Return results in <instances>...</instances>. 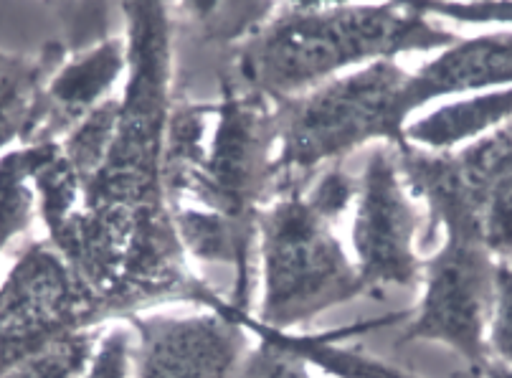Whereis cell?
<instances>
[{"label": "cell", "instance_id": "cell-11", "mask_svg": "<svg viewBox=\"0 0 512 378\" xmlns=\"http://www.w3.org/2000/svg\"><path fill=\"white\" fill-rule=\"evenodd\" d=\"M125 74V39H109L66 59L41 92L39 127L33 143H61L89 112L115 97V84Z\"/></svg>", "mask_w": 512, "mask_h": 378}, {"label": "cell", "instance_id": "cell-19", "mask_svg": "<svg viewBox=\"0 0 512 378\" xmlns=\"http://www.w3.org/2000/svg\"><path fill=\"white\" fill-rule=\"evenodd\" d=\"M305 203L320 216L322 221L333 224L338 219H343L350 209L355 206V198H358V176H353L345 163L327 165L307 183V188L302 191Z\"/></svg>", "mask_w": 512, "mask_h": 378}, {"label": "cell", "instance_id": "cell-5", "mask_svg": "<svg viewBox=\"0 0 512 378\" xmlns=\"http://www.w3.org/2000/svg\"><path fill=\"white\" fill-rule=\"evenodd\" d=\"M262 305L259 323L272 333L297 328L330 307L365 295L353 257L302 198L274 196L259 214Z\"/></svg>", "mask_w": 512, "mask_h": 378}, {"label": "cell", "instance_id": "cell-26", "mask_svg": "<svg viewBox=\"0 0 512 378\" xmlns=\"http://www.w3.org/2000/svg\"><path fill=\"white\" fill-rule=\"evenodd\" d=\"M507 264H510V267H512V259H510V262H507Z\"/></svg>", "mask_w": 512, "mask_h": 378}, {"label": "cell", "instance_id": "cell-20", "mask_svg": "<svg viewBox=\"0 0 512 378\" xmlns=\"http://www.w3.org/2000/svg\"><path fill=\"white\" fill-rule=\"evenodd\" d=\"M56 16L64 23V41L61 46L66 54H82V51L94 49V46L109 41V26H112V6L102 3H66V6H54Z\"/></svg>", "mask_w": 512, "mask_h": 378}, {"label": "cell", "instance_id": "cell-15", "mask_svg": "<svg viewBox=\"0 0 512 378\" xmlns=\"http://www.w3.org/2000/svg\"><path fill=\"white\" fill-rule=\"evenodd\" d=\"M66 61V49L49 44L36 59L0 54V150L8 143L28 145L39 125L41 92Z\"/></svg>", "mask_w": 512, "mask_h": 378}, {"label": "cell", "instance_id": "cell-14", "mask_svg": "<svg viewBox=\"0 0 512 378\" xmlns=\"http://www.w3.org/2000/svg\"><path fill=\"white\" fill-rule=\"evenodd\" d=\"M512 117V89H492L449 102L406 125V143L426 153H452L490 135Z\"/></svg>", "mask_w": 512, "mask_h": 378}, {"label": "cell", "instance_id": "cell-4", "mask_svg": "<svg viewBox=\"0 0 512 378\" xmlns=\"http://www.w3.org/2000/svg\"><path fill=\"white\" fill-rule=\"evenodd\" d=\"M398 170L416 201L426 203L421 252L439 234L482 244L497 262L512 259V117L490 135L452 150L396 148Z\"/></svg>", "mask_w": 512, "mask_h": 378}, {"label": "cell", "instance_id": "cell-8", "mask_svg": "<svg viewBox=\"0 0 512 378\" xmlns=\"http://www.w3.org/2000/svg\"><path fill=\"white\" fill-rule=\"evenodd\" d=\"M497 259L482 244L447 234L442 244L424 259L419 307L396 338L398 346L431 340L449 346L482 373L490 361L487 330L495 307Z\"/></svg>", "mask_w": 512, "mask_h": 378}, {"label": "cell", "instance_id": "cell-18", "mask_svg": "<svg viewBox=\"0 0 512 378\" xmlns=\"http://www.w3.org/2000/svg\"><path fill=\"white\" fill-rule=\"evenodd\" d=\"M99 335L94 330L69 335L66 340L23 361L3 378H82L94 356Z\"/></svg>", "mask_w": 512, "mask_h": 378}, {"label": "cell", "instance_id": "cell-21", "mask_svg": "<svg viewBox=\"0 0 512 378\" xmlns=\"http://www.w3.org/2000/svg\"><path fill=\"white\" fill-rule=\"evenodd\" d=\"M239 378H315L310 361L279 338H267L251 346Z\"/></svg>", "mask_w": 512, "mask_h": 378}, {"label": "cell", "instance_id": "cell-2", "mask_svg": "<svg viewBox=\"0 0 512 378\" xmlns=\"http://www.w3.org/2000/svg\"><path fill=\"white\" fill-rule=\"evenodd\" d=\"M457 41L421 6L289 3L274 6L236 46L224 77L279 105L376 61L444 51Z\"/></svg>", "mask_w": 512, "mask_h": 378}, {"label": "cell", "instance_id": "cell-22", "mask_svg": "<svg viewBox=\"0 0 512 378\" xmlns=\"http://www.w3.org/2000/svg\"><path fill=\"white\" fill-rule=\"evenodd\" d=\"M132 373V330L125 320L104 330L94 356L82 378H130Z\"/></svg>", "mask_w": 512, "mask_h": 378}, {"label": "cell", "instance_id": "cell-23", "mask_svg": "<svg viewBox=\"0 0 512 378\" xmlns=\"http://www.w3.org/2000/svg\"><path fill=\"white\" fill-rule=\"evenodd\" d=\"M490 358L512 368V267L497 264L495 274V307H492L490 330H487Z\"/></svg>", "mask_w": 512, "mask_h": 378}, {"label": "cell", "instance_id": "cell-6", "mask_svg": "<svg viewBox=\"0 0 512 378\" xmlns=\"http://www.w3.org/2000/svg\"><path fill=\"white\" fill-rule=\"evenodd\" d=\"M274 105L224 77L206 158L173 206H198L236 221H259L274 196Z\"/></svg>", "mask_w": 512, "mask_h": 378}, {"label": "cell", "instance_id": "cell-17", "mask_svg": "<svg viewBox=\"0 0 512 378\" xmlns=\"http://www.w3.org/2000/svg\"><path fill=\"white\" fill-rule=\"evenodd\" d=\"M117 115H120V97L107 99L104 105L89 112L59 143L61 153L69 160L71 168L77 170L82 183L102 165L104 155L112 145V137H115Z\"/></svg>", "mask_w": 512, "mask_h": 378}, {"label": "cell", "instance_id": "cell-16", "mask_svg": "<svg viewBox=\"0 0 512 378\" xmlns=\"http://www.w3.org/2000/svg\"><path fill=\"white\" fill-rule=\"evenodd\" d=\"M41 150H44V143H31L0 158V249L6 247L13 236L26 231L33 214L39 211L31 178Z\"/></svg>", "mask_w": 512, "mask_h": 378}, {"label": "cell", "instance_id": "cell-25", "mask_svg": "<svg viewBox=\"0 0 512 378\" xmlns=\"http://www.w3.org/2000/svg\"><path fill=\"white\" fill-rule=\"evenodd\" d=\"M482 376L485 378H512V368L505 366V363L495 361V358H490V361L485 363V368H482Z\"/></svg>", "mask_w": 512, "mask_h": 378}, {"label": "cell", "instance_id": "cell-1", "mask_svg": "<svg viewBox=\"0 0 512 378\" xmlns=\"http://www.w3.org/2000/svg\"><path fill=\"white\" fill-rule=\"evenodd\" d=\"M127 74L115 137L82 183V209L49 231L51 247L99 297L112 290L132 236L173 216L163 183L175 102V21L163 3H125Z\"/></svg>", "mask_w": 512, "mask_h": 378}, {"label": "cell", "instance_id": "cell-12", "mask_svg": "<svg viewBox=\"0 0 512 378\" xmlns=\"http://www.w3.org/2000/svg\"><path fill=\"white\" fill-rule=\"evenodd\" d=\"M512 89V33H487L477 39H459L439 51L434 61L411 72L406 105L414 115L431 99L482 89Z\"/></svg>", "mask_w": 512, "mask_h": 378}, {"label": "cell", "instance_id": "cell-9", "mask_svg": "<svg viewBox=\"0 0 512 378\" xmlns=\"http://www.w3.org/2000/svg\"><path fill=\"white\" fill-rule=\"evenodd\" d=\"M350 247L365 292L414 290L421 285V216L398 170L396 148L376 145L358 173Z\"/></svg>", "mask_w": 512, "mask_h": 378}, {"label": "cell", "instance_id": "cell-24", "mask_svg": "<svg viewBox=\"0 0 512 378\" xmlns=\"http://www.w3.org/2000/svg\"><path fill=\"white\" fill-rule=\"evenodd\" d=\"M431 18L457 23H502L512 26V3H469V6H421Z\"/></svg>", "mask_w": 512, "mask_h": 378}, {"label": "cell", "instance_id": "cell-10", "mask_svg": "<svg viewBox=\"0 0 512 378\" xmlns=\"http://www.w3.org/2000/svg\"><path fill=\"white\" fill-rule=\"evenodd\" d=\"M130 378H239L251 338L231 310L132 315Z\"/></svg>", "mask_w": 512, "mask_h": 378}, {"label": "cell", "instance_id": "cell-13", "mask_svg": "<svg viewBox=\"0 0 512 378\" xmlns=\"http://www.w3.org/2000/svg\"><path fill=\"white\" fill-rule=\"evenodd\" d=\"M173 221L186 254L203 264L234 267V310L249 313L254 262L259 257V221H236L198 206H173Z\"/></svg>", "mask_w": 512, "mask_h": 378}, {"label": "cell", "instance_id": "cell-7", "mask_svg": "<svg viewBox=\"0 0 512 378\" xmlns=\"http://www.w3.org/2000/svg\"><path fill=\"white\" fill-rule=\"evenodd\" d=\"M99 297L51 244H31L0 285V378L69 335L102 325Z\"/></svg>", "mask_w": 512, "mask_h": 378}, {"label": "cell", "instance_id": "cell-3", "mask_svg": "<svg viewBox=\"0 0 512 378\" xmlns=\"http://www.w3.org/2000/svg\"><path fill=\"white\" fill-rule=\"evenodd\" d=\"M409 79L398 61H376L274 105V196L305 191L322 168L368 145L406 148Z\"/></svg>", "mask_w": 512, "mask_h": 378}]
</instances>
